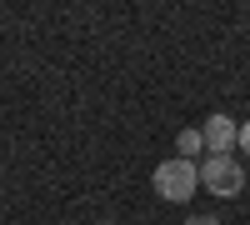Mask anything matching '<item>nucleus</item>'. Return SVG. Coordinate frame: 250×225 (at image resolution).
I'll return each mask as SVG.
<instances>
[{
  "label": "nucleus",
  "instance_id": "obj_2",
  "mask_svg": "<svg viewBox=\"0 0 250 225\" xmlns=\"http://www.w3.org/2000/svg\"><path fill=\"white\" fill-rule=\"evenodd\" d=\"M200 185L210 190V195H225V200H230V195L245 190V165H240L235 155H205V160H200Z\"/></svg>",
  "mask_w": 250,
  "mask_h": 225
},
{
  "label": "nucleus",
  "instance_id": "obj_3",
  "mask_svg": "<svg viewBox=\"0 0 250 225\" xmlns=\"http://www.w3.org/2000/svg\"><path fill=\"white\" fill-rule=\"evenodd\" d=\"M200 140H205V155H235V140H240V125L230 115H210L200 125Z\"/></svg>",
  "mask_w": 250,
  "mask_h": 225
},
{
  "label": "nucleus",
  "instance_id": "obj_7",
  "mask_svg": "<svg viewBox=\"0 0 250 225\" xmlns=\"http://www.w3.org/2000/svg\"><path fill=\"white\" fill-rule=\"evenodd\" d=\"M100 225H115V220H100Z\"/></svg>",
  "mask_w": 250,
  "mask_h": 225
},
{
  "label": "nucleus",
  "instance_id": "obj_5",
  "mask_svg": "<svg viewBox=\"0 0 250 225\" xmlns=\"http://www.w3.org/2000/svg\"><path fill=\"white\" fill-rule=\"evenodd\" d=\"M235 145H240V150L250 155V120H245V125H240V140H235Z\"/></svg>",
  "mask_w": 250,
  "mask_h": 225
},
{
  "label": "nucleus",
  "instance_id": "obj_4",
  "mask_svg": "<svg viewBox=\"0 0 250 225\" xmlns=\"http://www.w3.org/2000/svg\"><path fill=\"white\" fill-rule=\"evenodd\" d=\"M175 155H180V160H205V140H200V130H180Z\"/></svg>",
  "mask_w": 250,
  "mask_h": 225
},
{
  "label": "nucleus",
  "instance_id": "obj_1",
  "mask_svg": "<svg viewBox=\"0 0 250 225\" xmlns=\"http://www.w3.org/2000/svg\"><path fill=\"white\" fill-rule=\"evenodd\" d=\"M150 185H155L160 200L180 205V200L195 195V185H200V165H195V160H180V155H175V160H160L155 175H150Z\"/></svg>",
  "mask_w": 250,
  "mask_h": 225
},
{
  "label": "nucleus",
  "instance_id": "obj_6",
  "mask_svg": "<svg viewBox=\"0 0 250 225\" xmlns=\"http://www.w3.org/2000/svg\"><path fill=\"white\" fill-rule=\"evenodd\" d=\"M185 225H220V220H215V215H190Z\"/></svg>",
  "mask_w": 250,
  "mask_h": 225
}]
</instances>
